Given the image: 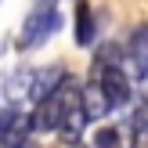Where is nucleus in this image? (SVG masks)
<instances>
[{
	"label": "nucleus",
	"mask_w": 148,
	"mask_h": 148,
	"mask_svg": "<svg viewBox=\"0 0 148 148\" xmlns=\"http://www.w3.org/2000/svg\"><path fill=\"white\" fill-rule=\"evenodd\" d=\"M83 101V87L72 83V76H65V83L54 94H47L43 101H36V112L29 116L33 123V134H51V130H62V123L69 119V112Z\"/></svg>",
	"instance_id": "f257e3e1"
},
{
	"label": "nucleus",
	"mask_w": 148,
	"mask_h": 148,
	"mask_svg": "<svg viewBox=\"0 0 148 148\" xmlns=\"http://www.w3.org/2000/svg\"><path fill=\"white\" fill-rule=\"evenodd\" d=\"M94 148H123V130L119 127H101L94 134Z\"/></svg>",
	"instance_id": "0eeeda50"
},
{
	"label": "nucleus",
	"mask_w": 148,
	"mask_h": 148,
	"mask_svg": "<svg viewBox=\"0 0 148 148\" xmlns=\"http://www.w3.org/2000/svg\"><path fill=\"white\" fill-rule=\"evenodd\" d=\"M62 83H65V72H62V69H54V65H51V69H40V72H33L29 98H33V101H43L47 94H54Z\"/></svg>",
	"instance_id": "39448f33"
},
{
	"label": "nucleus",
	"mask_w": 148,
	"mask_h": 148,
	"mask_svg": "<svg viewBox=\"0 0 148 148\" xmlns=\"http://www.w3.org/2000/svg\"><path fill=\"white\" fill-rule=\"evenodd\" d=\"M94 83L101 87V94H105V101H108V108H123V105H130V79H127V72L119 69V65H94Z\"/></svg>",
	"instance_id": "7ed1b4c3"
},
{
	"label": "nucleus",
	"mask_w": 148,
	"mask_h": 148,
	"mask_svg": "<svg viewBox=\"0 0 148 148\" xmlns=\"http://www.w3.org/2000/svg\"><path fill=\"white\" fill-rule=\"evenodd\" d=\"M127 58L134 62V72L137 79H148V25H137L130 33V43H127Z\"/></svg>",
	"instance_id": "20e7f679"
},
{
	"label": "nucleus",
	"mask_w": 148,
	"mask_h": 148,
	"mask_svg": "<svg viewBox=\"0 0 148 148\" xmlns=\"http://www.w3.org/2000/svg\"><path fill=\"white\" fill-rule=\"evenodd\" d=\"M76 43L79 47H90L94 43V18H90V7L87 4L76 7Z\"/></svg>",
	"instance_id": "423d86ee"
},
{
	"label": "nucleus",
	"mask_w": 148,
	"mask_h": 148,
	"mask_svg": "<svg viewBox=\"0 0 148 148\" xmlns=\"http://www.w3.org/2000/svg\"><path fill=\"white\" fill-rule=\"evenodd\" d=\"M130 130H134L137 137H148V98H141L137 108L130 112Z\"/></svg>",
	"instance_id": "6e6552de"
},
{
	"label": "nucleus",
	"mask_w": 148,
	"mask_h": 148,
	"mask_svg": "<svg viewBox=\"0 0 148 148\" xmlns=\"http://www.w3.org/2000/svg\"><path fill=\"white\" fill-rule=\"evenodd\" d=\"M62 29V14H58V4L54 0H40V4L29 11L25 25H22V36H18V47H40V43H47L51 36Z\"/></svg>",
	"instance_id": "f03ea898"
}]
</instances>
